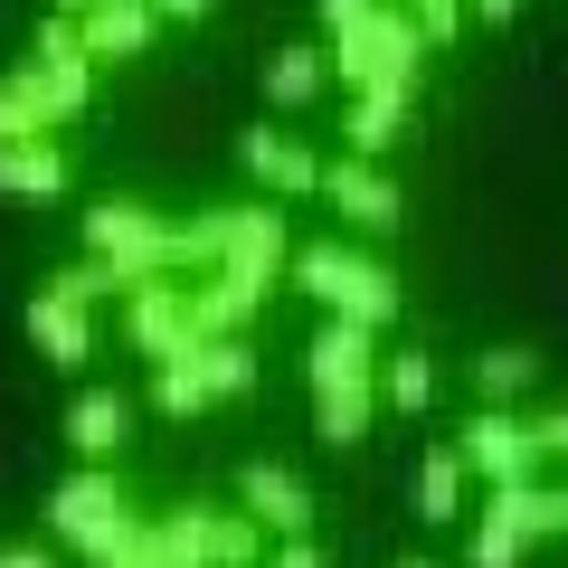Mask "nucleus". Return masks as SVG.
<instances>
[{
    "mask_svg": "<svg viewBox=\"0 0 568 568\" xmlns=\"http://www.w3.org/2000/svg\"><path fill=\"white\" fill-rule=\"evenodd\" d=\"M0 85L29 104V123H39V133L67 142V133H77V114L95 104V67H85V48H77V20H58V10H48V20H39V48H29Z\"/></svg>",
    "mask_w": 568,
    "mask_h": 568,
    "instance_id": "obj_1",
    "label": "nucleus"
},
{
    "mask_svg": "<svg viewBox=\"0 0 568 568\" xmlns=\"http://www.w3.org/2000/svg\"><path fill=\"white\" fill-rule=\"evenodd\" d=\"M284 284H304L323 313H342V323H369V332H388L398 323V275H388L379 256H361V246H294L284 256Z\"/></svg>",
    "mask_w": 568,
    "mask_h": 568,
    "instance_id": "obj_2",
    "label": "nucleus"
},
{
    "mask_svg": "<svg viewBox=\"0 0 568 568\" xmlns=\"http://www.w3.org/2000/svg\"><path fill=\"white\" fill-rule=\"evenodd\" d=\"M48 530H58V540L77 549L85 568H104V559H114V549L142 530V511L123 503V484H114L104 465H77L58 493H48Z\"/></svg>",
    "mask_w": 568,
    "mask_h": 568,
    "instance_id": "obj_3",
    "label": "nucleus"
},
{
    "mask_svg": "<svg viewBox=\"0 0 568 568\" xmlns=\"http://www.w3.org/2000/svg\"><path fill=\"white\" fill-rule=\"evenodd\" d=\"M417 58H426V39H417V20H407L398 0H379L361 29H342V39L323 48V67L351 85V95H361V85H379V77H388V85H417Z\"/></svg>",
    "mask_w": 568,
    "mask_h": 568,
    "instance_id": "obj_4",
    "label": "nucleus"
},
{
    "mask_svg": "<svg viewBox=\"0 0 568 568\" xmlns=\"http://www.w3.org/2000/svg\"><path fill=\"white\" fill-rule=\"evenodd\" d=\"M85 256H95L114 284H142V275L171 265V219H152L142 200H95L85 209Z\"/></svg>",
    "mask_w": 568,
    "mask_h": 568,
    "instance_id": "obj_5",
    "label": "nucleus"
},
{
    "mask_svg": "<svg viewBox=\"0 0 568 568\" xmlns=\"http://www.w3.org/2000/svg\"><path fill=\"white\" fill-rule=\"evenodd\" d=\"M123 342L142 351V361H181L200 332H190V284L181 275H142L123 284Z\"/></svg>",
    "mask_w": 568,
    "mask_h": 568,
    "instance_id": "obj_6",
    "label": "nucleus"
},
{
    "mask_svg": "<svg viewBox=\"0 0 568 568\" xmlns=\"http://www.w3.org/2000/svg\"><path fill=\"white\" fill-rule=\"evenodd\" d=\"M455 455H465V474H474V484H530V474H540L521 407H474V417L455 426Z\"/></svg>",
    "mask_w": 568,
    "mask_h": 568,
    "instance_id": "obj_7",
    "label": "nucleus"
},
{
    "mask_svg": "<svg viewBox=\"0 0 568 568\" xmlns=\"http://www.w3.org/2000/svg\"><path fill=\"white\" fill-rule=\"evenodd\" d=\"M304 388H313V398H342V388H379V332H369V323H342V313H332V323L304 342Z\"/></svg>",
    "mask_w": 568,
    "mask_h": 568,
    "instance_id": "obj_8",
    "label": "nucleus"
},
{
    "mask_svg": "<svg viewBox=\"0 0 568 568\" xmlns=\"http://www.w3.org/2000/svg\"><path fill=\"white\" fill-rule=\"evenodd\" d=\"M237 511L265 530V540H313V484L294 465H265L256 455V465L237 474Z\"/></svg>",
    "mask_w": 568,
    "mask_h": 568,
    "instance_id": "obj_9",
    "label": "nucleus"
},
{
    "mask_svg": "<svg viewBox=\"0 0 568 568\" xmlns=\"http://www.w3.org/2000/svg\"><path fill=\"white\" fill-rule=\"evenodd\" d=\"M152 39H162V10H152V0H85V10H77V48H85V67L152 58Z\"/></svg>",
    "mask_w": 568,
    "mask_h": 568,
    "instance_id": "obj_10",
    "label": "nucleus"
},
{
    "mask_svg": "<svg viewBox=\"0 0 568 568\" xmlns=\"http://www.w3.org/2000/svg\"><path fill=\"white\" fill-rule=\"evenodd\" d=\"M237 162L256 171L265 200H313V190H323V162H313V142H294L284 123H246V133H237Z\"/></svg>",
    "mask_w": 568,
    "mask_h": 568,
    "instance_id": "obj_11",
    "label": "nucleus"
},
{
    "mask_svg": "<svg viewBox=\"0 0 568 568\" xmlns=\"http://www.w3.org/2000/svg\"><path fill=\"white\" fill-rule=\"evenodd\" d=\"M323 200L342 209V219L361 227V237H388V227L407 219V200H398V181H388L379 162H351V152H342V162H323Z\"/></svg>",
    "mask_w": 568,
    "mask_h": 568,
    "instance_id": "obj_12",
    "label": "nucleus"
},
{
    "mask_svg": "<svg viewBox=\"0 0 568 568\" xmlns=\"http://www.w3.org/2000/svg\"><path fill=\"white\" fill-rule=\"evenodd\" d=\"M265 294H275V284L237 275V265H209V275H190V332H200V342H227V332H246L265 313Z\"/></svg>",
    "mask_w": 568,
    "mask_h": 568,
    "instance_id": "obj_13",
    "label": "nucleus"
},
{
    "mask_svg": "<svg viewBox=\"0 0 568 568\" xmlns=\"http://www.w3.org/2000/svg\"><path fill=\"white\" fill-rule=\"evenodd\" d=\"M123 436H133V388L77 379V398H67V446H77V465H114Z\"/></svg>",
    "mask_w": 568,
    "mask_h": 568,
    "instance_id": "obj_14",
    "label": "nucleus"
},
{
    "mask_svg": "<svg viewBox=\"0 0 568 568\" xmlns=\"http://www.w3.org/2000/svg\"><path fill=\"white\" fill-rule=\"evenodd\" d=\"M284 256H294V227H284V209H227V246H219V265H237V275H256V284H284Z\"/></svg>",
    "mask_w": 568,
    "mask_h": 568,
    "instance_id": "obj_15",
    "label": "nucleus"
},
{
    "mask_svg": "<svg viewBox=\"0 0 568 568\" xmlns=\"http://www.w3.org/2000/svg\"><path fill=\"white\" fill-rule=\"evenodd\" d=\"M29 342H39V361H58L67 379H77V369L95 361V313H85L77 294H58V284H39V304H29Z\"/></svg>",
    "mask_w": 568,
    "mask_h": 568,
    "instance_id": "obj_16",
    "label": "nucleus"
},
{
    "mask_svg": "<svg viewBox=\"0 0 568 568\" xmlns=\"http://www.w3.org/2000/svg\"><path fill=\"white\" fill-rule=\"evenodd\" d=\"M407 104H417V85H361V95H351V114H342V142H351V162H379L388 142L407 133Z\"/></svg>",
    "mask_w": 568,
    "mask_h": 568,
    "instance_id": "obj_17",
    "label": "nucleus"
},
{
    "mask_svg": "<svg viewBox=\"0 0 568 568\" xmlns=\"http://www.w3.org/2000/svg\"><path fill=\"white\" fill-rule=\"evenodd\" d=\"M465 521H474V568H521V549H540L521 521V484H493V503L465 511Z\"/></svg>",
    "mask_w": 568,
    "mask_h": 568,
    "instance_id": "obj_18",
    "label": "nucleus"
},
{
    "mask_svg": "<svg viewBox=\"0 0 568 568\" xmlns=\"http://www.w3.org/2000/svg\"><path fill=\"white\" fill-rule=\"evenodd\" d=\"M465 493H474L465 455H455V436H436V446H426V465H417V521L455 530V521H465Z\"/></svg>",
    "mask_w": 568,
    "mask_h": 568,
    "instance_id": "obj_19",
    "label": "nucleus"
},
{
    "mask_svg": "<svg viewBox=\"0 0 568 568\" xmlns=\"http://www.w3.org/2000/svg\"><path fill=\"white\" fill-rule=\"evenodd\" d=\"M77 181V171H67V142H10V152H0V200H58V190Z\"/></svg>",
    "mask_w": 568,
    "mask_h": 568,
    "instance_id": "obj_20",
    "label": "nucleus"
},
{
    "mask_svg": "<svg viewBox=\"0 0 568 568\" xmlns=\"http://www.w3.org/2000/svg\"><path fill=\"white\" fill-rule=\"evenodd\" d=\"M142 549H152V568H209V503L152 511L142 521Z\"/></svg>",
    "mask_w": 568,
    "mask_h": 568,
    "instance_id": "obj_21",
    "label": "nucleus"
},
{
    "mask_svg": "<svg viewBox=\"0 0 568 568\" xmlns=\"http://www.w3.org/2000/svg\"><path fill=\"white\" fill-rule=\"evenodd\" d=\"M530 388H540V351L493 342L484 361H474V398H484V407H530Z\"/></svg>",
    "mask_w": 568,
    "mask_h": 568,
    "instance_id": "obj_22",
    "label": "nucleus"
},
{
    "mask_svg": "<svg viewBox=\"0 0 568 568\" xmlns=\"http://www.w3.org/2000/svg\"><path fill=\"white\" fill-rule=\"evenodd\" d=\"M323 85H332L323 48H275V58H265V104H275V114H304Z\"/></svg>",
    "mask_w": 568,
    "mask_h": 568,
    "instance_id": "obj_23",
    "label": "nucleus"
},
{
    "mask_svg": "<svg viewBox=\"0 0 568 568\" xmlns=\"http://www.w3.org/2000/svg\"><path fill=\"white\" fill-rule=\"evenodd\" d=\"M190 361H200L209 398H246V388H256V351H246V332H227V342H190Z\"/></svg>",
    "mask_w": 568,
    "mask_h": 568,
    "instance_id": "obj_24",
    "label": "nucleus"
},
{
    "mask_svg": "<svg viewBox=\"0 0 568 568\" xmlns=\"http://www.w3.org/2000/svg\"><path fill=\"white\" fill-rule=\"evenodd\" d=\"M379 398L398 407V417H426V407H436V361H426V351H388L379 361Z\"/></svg>",
    "mask_w": 568,
    "mask_h": 568,
    "instance_id": "obj_25",
    "label": "nucleus"
},
{
    "mask_svg": "<svg viewBox=\"0 0 568 568\" xmlns=\"http://www.w3.org/2000/svg\"><path fill=\"white\" fill-rule=\"evenodd\" d=\"M369 417H379V388H342V398H313V426H323V446H361Z\"/></svg>",
    "mask_w": 568,
    "mask_h": 568,
    "instance_id": "obj_26",
    "label": "nucleus"
},
{
    "mask_svg": "<svg viewBox=\"0 0 568 568\" xmlns=\"http://www.w3.org/2000/svg\"><path fill=\"white\" fill-rule=\"evenodd\" d=\"M152 407H162V417H200V407H219L190 351H181V361H152Z\"/></svg>",
    "mask_w": 568,
    "mask_h": 568,
    "instance_id": "obj_27",
    "label": "nucleus"
},
{
    "mask_svg": "<svg viewBox=\"0 0 568 568\" xmlns=\"http://www.w3.org/2000/svg\"><path fill=\"white\" fill-rule=\"evenodd\" d=\"M256 559H265V530L246 521V511L209 503V568H256Z\"/></svg>",
    "mask_w": 568,
    "mask_h": 568,
    "instance_id": "obj_28",
    "label": "nucleus"
},
{
    "mask_svg": "<svg viewBox=\"0 0 568 568\" xmlns=\"http://www.w3.org/2000/svg\"><path fill=\"white\" fill-rule=\"evenodd\" d=\"M521 521H530V540H559L568 530V484H540V474H530L521 484Z\"/></svg>",
    "mask_w": 568,
    "mask_h": 568,
    "instance_id": "obj_29",
    "label": "nucleus"
},
{
    "mask_svg": "<svg viewBox=\"0 0 568 568\" xmlns=\"http://www.w3.org/2000/svg\"><path fill=\"white\" fill-rule=\"evenodd\" d=\"M521 426H530V455H540V465H568V398L559 407H521Z\"/></svg>",
    "mask_w": 568,
    "mask_h": 568,
    "instance_id": "obj_30",
    "label": "nucleus"
},
{
    "mask_svg": "<svg viewBox=\"0 0 568 568\" xmlns=\"http://www.w3.org/2000/svg\"><path fill=\"white\" fill-rule=\"evenodd\" d=\"M398 10H407V20H417V39H426V48H446V39H455V29H465V20H474L465 0H398Z\"/></svg>",
    "mask_w": 568,
    "mask_h": 568,
    "instance_id": "obj_31",
    "label": "nucleus"
},
{
    "mask_svg": "<svg viewBox=\"0 0 568 568\" xmlns=\"http://www.w3.org/2000/svg\"><path fill=\"white\" fill-rule=\"evenodd\" d=\"M10 142H39V123H29V104L0 85V152H10ZM48 142H58V133H48Z\"/></svg>",
    "mask_w": 568,
    "mask_h": 568,
    "instance_id": "obj_32",
    "label": "nucleus"
},
{
    "mask_svg": "<svg viewBox=\"0 0 568 568\" xmlns=\"http://www.w3.org/2000/svg\"><path fill=\"white\" fill-rule=\"evenodd\" d=\"M256 568H323V549H313V540H265Z\"/></svg>",
    "mask_w": 568,
    "mask_h": 568,
    "instance_id": "obj_33",
    "label": "nucleus"
},
{
    "mask_svg": "<svg viewBox=\"0 0 568 568\" xmlns=\"http://www.w3.org/2000/svg\"><path fill=\"white\" fill-rule=\"evenodd\" d=\"M0 568H58V549H39V540H20V549H0Z\"/></svg>",
    "mask_w": 568,
    "mask_h": 568,
    "instance_id": "obj_34",
    "label": "nucleus"
},
{
    "mask_svg": "<svg viewBox=\"0 0 568 568\" xmlns=\"http://www.w3.org/2000/svg\"><path fill=\"white\" fill-rule=\"evenodd\" d=\"M465 10H474V20H493V29H503V20H521V0H465Z\"/></svg>",
    "mask_w": 568,
    "mask_h": 568,
    "instance_id": "obj_35",
    "label": "nucleus"
},
{
    "mask_svg": "<svg viewBox=\"0 0 568 568\" xmlns=\"http://www.w3.org/2000/svg\"><path fill=\"white\" fill-rule=\"evenodd\" d=\"M162 20H209V0H152Z\"/></svg>",
    "mask_w": 568,
    "mask_h": 568,
    "instance_id": "obj_36",
    "label": "nucleus"
},
{
    "mask_svg": "<svg viewBox=\"0 0 568 568\" xmlns=\"http://www.w3.org/2000/svg\"><path fill=\"white\" fill-rule=\"evenodd\" d=\"M77 10H85V0H58V20H77Z\"/></svg>",
    "mask_w": 568,
    "mask_h": 568,
    "instance_id": "obj_37",
    "label": "nucleus"
},
{
    "mask_svg": "<svg viewBox=\"0 0 568 568\" xmlns=\"http://www.w3.org/2000/svg\"><path fill=\"white\" fill-rule=\"evenodd\" d=\"M398 568H436V559H398Z\"/></svg>",
    "mask_w": 568,
    "mask_h": 568,
    "instance_id": "obj_38",
    "label": "nucleus"
}]
</instances>
